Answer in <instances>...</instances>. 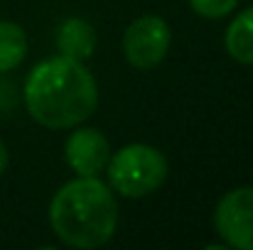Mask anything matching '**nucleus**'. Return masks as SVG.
I'll return each mask as SVG.
<instances>
[{
	"instance_id": "nucleus-1",
	"label": "nucleus",
	"mask_w": 253,
	"mask_h": 250,
	"mask_svg": "<svg viewBox=\"0 0 253 250\" xmlns=\"http://www.w3.org/2000/svg\"><path fill=\"white\" fill-rule=\"evenodd\" d=\"M25 106L32 120L44 128H72L93 115L98 106V86L84 62L52 57L27 74Z\"/></svg>"
},
{
	"instance_id": "nucleus-2",
	"label": "nucleus",
	"mask_w": 253,
	"mask_h": 250,
	"mask_svg": "<svg viewBox=\"0 0 253 250\" xmlns=\"http://www.w3.org/2000/svg\"><path fill=\"white\" fill-rule=\"evenodd\" d=\"M49 223L64 246L101 248L116 233L118 206L101 179L79 177L54 194L49 204Z\"/></svg>"
},
{
	"instance_id": "nucleus-3",
	"label": "nucleus",
	"mask_w": 253,
	"mask_h": 250,
	"mask_svg": "<svg viewBox=\"0 0 253 250\" xmlns=\"http://www.w3.org/2000/svg\"><path fill=\"white\" fill-rule=\"evenodd\" d=\"M108 179L111 186L128 199H143L158 191L168 179V160L165 155L143 143H133L121 147L108 157Z\"/></svg>"
},
{
	"instance_id": "nucleus-4",
	"label": "nucleus",
	"mask_w": 253,
	"mask_h": 250,
	"mask_svg": "<svg viewBox=\"0 0 253 250\" xmlns=\"http://www.w3.org/2000/svg\"><path fill=\"white\" fill-rule=\"evenodd\" d=\"M169 25L158 15H143L133 20L123 35V54L138 69L158 67L169 49Z\"/></svg>"
},
{
	"instance_id": "nucleus-5",
	"label": "nucleus",
	"mask_w": 253,
	"mask_h": 250,
	"mask_svg": "<svg viewBox=\"0 0 253 250\" xmlns=\"http://www.w3.org/2000/svg\"><path fill=\"white\" fill-rule=\"evenodd\" d=\"M214 226L226 248L253 250V186H239L221 196Z\"/></svg>"
},
{
	"instance_id": "nucleus-6",
	"label": "nucleus",
	"mask_w": 253,
	"mask_h": 250,
	"mask_svg": "<svg viewBox=\"0 0 253 250\" xmlns=\"http://www.w3.org/2000/svg\"><path fill=\"white\" fill-rule=\"evenodd\" d=\"M67 165L79 177H96L101 169H106L111 157V145L106 135L96 128H79L67 138L64 145Z\"/></svg>"
},
{
	"instance_id": "nucleus-7",
	"label": "nucleus",
	"mask_w": 253,
	"mask_h": 250,
	"mask_svg": "<svg viewBox=\"0 0 253 250\" xmlns=\"http://www.w3.org/2000/svg\"><path fill=\"white\" fill-rule=\"evenodd\" d=\"M57 47L62 57L86 62L96 49V30L82 17H67L57 30Z\"/></svg>"
},
{
	"instance_id": "nucleus-8",
	"label": "nucleus",
	"mask_w": 253,
	"mask_h": 250,
	"mask_svg": "<svg viewBox=\"0 0 253 250\" xmlns=\"http://www.w3.org/2000/svg\"><path fill=\"white\" fill-rule=\"evenodd\" d=\"M226 52L239 64H253V5L239 12L224 37Z\"/></svg>"
},
{
	"instance_id": "nucleus-9",
	"label": "nucleus",
	"mask_w": 253,
	"mask_h": 250,
	"mask_svg": "<svg viewBox=\"0 0 253 250\" xmlns=\"http://www.w3.org/2000/svg\"><path fill=\"white\" fill-rule=\"evenodd\" d=\"M27 57V35L20 25L0 20V71H12Z\"/></svg>"
},
{
	"instance_id": "nucleus-10",
	"label": "nucleus",
	"mask_w": 253,
	"mask_h": 250,
	"mask_svg": "<svg viewBox=\"0 0 253 250\" xmlns=\"http://www.w3.org/2000/svg\"><path fill=\"white\" fill-rule=\"evenodd\" d=\"M192 10L207 20H219V17H226L234 7H236V0H189Z\"/></svg>"
},
{
	"instance_id": "nucleus-11",
	"label": "nucleus",
	"mask_w": 253,
	"mask_h": 250,
	"mask_svg": "<svg viewBox=\"0 0 253 250\" xmlns=\"http://www.w3.org/2000/svg\"><path fill=\"white\" fill-rule=\"evenodd\" d=\"M5 167H7V150H5V145L0 143V174L5 172Z\"/></svg>"
}]
</instances>
